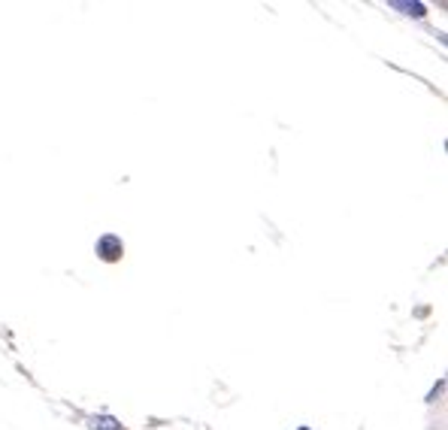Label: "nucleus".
Listing matches in <instances>:
<instances>
[{
  "label": "nucleus",
  "instance_id": "nucleus-1",
  "mask_svg": "<svg viewBox=\"0 0 448 430\" xmlns=\"http://www.w3.org/2000/svg\"><path fill=\"white\" fill-rule=\"evenodd\" d=\"M97 252H100V258L116 261L118 254H121V240L118 237H104V240L97 242Z\"/></svg>",
  "mask_w": 448,
  "mask_h": 430
},
{
  "label": "nucleus",
  "instance_id": "nucleus-2",
  "mask_svg": "<svg viewBox=\"0 0 448 430\" xmlns=\"http://www.w3.org/2000/svg\"><path fill=\"white\" fill-rule=\"evenodd\" d=\"M91 427H94V430H121V424L116 422V418H109V415H94V418H91Z\"/></svg>",
  "mask_w": 448,
  "mask_h": 430
},
{
  "label": "nucleus",
  "instance_id": "nucleus-4",
  "mask_svg": "<svg viewBox=\"0 0 448 430\" xmlns=\"http://www.w3.org/2000/svg\"><path fill=\"white\" fill-rule=\"evenodd\" d=\"M300 430H306V427H300Z\"/></svg>",
  "mask_w": 448,
  "mask_h": 430
},
{
  "label": "nucleus",
  "instance_id": "nucleus-3",
  "mask_svg": "<svg viewBox=\"0 0 448 430\" xmlns=\"http://www.w3.org/2000/svg\"><path fill=\"white\" fill-rule=\"evenodd\" d=\"M406 16H424V4H394Z\"/></svg>",
  "mask_w": 448,
  "mask_h": 430
}]
</instances>
